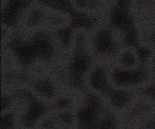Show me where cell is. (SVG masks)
Instances as JSON below:
<instances>
[{"label": "cell", "mask_w": 155, "mask_h": 129, "mask_svg": "<svg viewBox=\"0 0 155 129\" xmlns=\"http://www.w3.org/2000/svg\"><path fill=\"white\" fill-rule=\"evenodd\" d=\"M148 108V107L146 106L145 105H139L134 108L130 115L131 117L137 116L138 114L145 111Z\"/></svg>", "instance_id": "cell-12"}, {"label": "cell", "mask_w": 155, "mask_h": 129, "mask_svg": "<svg viewBox=\"0 0 155 129\" xmlns=\"http://www.w3.org/2000/svg\"><path fill=\"white\" fill-rule=\"evenodd\" d=\"M131 53L128 52L120 55L118 58H120L121 63L124 65L130 67L134 63L133 56Z\"/></svg>", "instance_id": "cell-10"}, {"label": "cell", "mask_w": 155, "mask_h": 129, "mask_svg": "<svg viewBox=\"0 0 155 129\" xmlns=\"http://www.w3.org/2000/svg\"><path fill=\"white\" fill-rule=\"evenodd\" d=\"M115 125V120L113 117L106 116L100 124V129H114Z\"/></svg>", "instance_id": "cell-9"}, {"label": "cell", "mask_w": 155, "mask_h": 129, "mask_svg": "<svg viewBox=\"0 0 155 129\" xmlns=\"http://www.w3.org/2000/svg\"><path fill=\"white\" fill-rule=\"evenodd\" d=\"M113 77L115 82L120 85L134 84V72L130 73L127 71L117 69L114 73Z\"/></svg>", "instance_id": "cell-5"}, {"label": "cell", "mask_w": 155, "mask_h": 129, "mask_svg": "<svg viewBox=\"0 0 155 129\" xmlns=\"http://www.w3.org/2000/svg\"><path fill=\"white\" fill-rule=\"evenodd\" d=\"M79 129H100V124L98 121L84 124H80Z\"/></svg>", "instance_id": "cell-13"}, {"label": "cell", "mask_w": 155, "mask_h": 129, "mask_svg": "<svg viewBox=\"0 0 155 129\" xmlns=\"http://www.w3.org/2000/svg\"><path fill=\"white\" fill-rule=\"evenodd\" d=\"M37 89L45 96L50 97L55 93L54 88L49 82L46 81H42L38 83L36 85Z\"/></svg>", "instance_id": "cell-7"}, {"label": "cell", "mask_w": 155, "mask_h": 129, "mask_svg": "<svg viewBox=\"0 0 155 129\" xmlns=\"http://www.w3.org/2000/svg\"><path fill=\"white\" fill-rule=\"evenodd\" d=\"M91 82L95 89L101 91H106L107 84L105 72L103 69L98 68L94 70L91 76Z\"/></svg>", "instance_id": "cell-4"}, {"label": "cell", "mask_w": 155, "mask_h": 129, "mask_svg": "<svg viewBox=\"0 0 155 129\" xmlns=\"http://www.w3.org/2000/svg\"><path fill=\"white\" fill-rule=\"evenodd\" d=\"M70 102L67 99L63 98L60 99L57 103L58 107L61 108L67 107L69 105Z\"/></svg>", "instance_id": "cell-15"}, {"label": "cell", "mask_w": 155, "mask_h": 129, "mask_svg": "<svg viewBox=\"0 0 155 129\" xmlns=\"http://www.w3.org/2000/svg\"><path fill=\"white\" fill-rule=\"evenodd\" d=\"M113 32L109 28L100 30L92 40V46L98 55L107 57L114 54L116 45Z\"/></svg>", "instance_id": "cell-1"}, {"label": "cell", "mask_w": 155, "mask_h": 129, "mask_svg": "<svg viewBox=\"0 0 155 129\" xmlns=\"http://www.w3.org/2000/svg\"><path fill=\"white\" fill-rule=\"evenodd\" d=\"M13 127L14 119L12 114H8L2 118L1 129H12Z\"/></svg>", "instance_id": "cell-8"}, {"label": "cell", "mask_w": 155, "mask_h": 129, "mask_svg": "<svg viewBox=\"0 0 155 129\" xmlns=\"http://www.w3.org/2000/svg\"><path fill=\"white\" fill-rule=\"evenodd\" d=\"M53 122L51 121H47L43 123V127L46 129H50L52 127Z\"/></svg>", "instance_id": "cell-17"}, {"label": "cell", "mask_w": 155, "mask_h": 129, "mask_svg": "<svg viewBox=\"0 0 155 129\" xmlns=\"http://www.w3.org/2000/svg\"><path fill=\"white\" fill-rule=\"evenodd\" d=\"M61 118L62 121L67 123H70L72 120L71 117L69 114H64Z\"/></svg>", "instance_id": "cell-16"}, {"label": "cell", "mask_w": 155, "mask_h": 129, "mask_svg": "<svg viewBox=\"0 0 155 129\" xmlns=\"http://www.w3.org/2000/svg\"><path fill=\"white\" fill-rule=\"evenodd\" d=\"M11 100L7 96H2L1 98V109L3 111L6 109L10 103Z\"/></svg>", "instance_id": "cell-14"}, {"label": "cell", "mask_w": 155, "mask_h": 129, "mask_svg": "<svg viewBox=\"0 0 155 129\" xmlns=\"http://www.w3.org/2000/svg\"><path fill=\"white\" fill-rule=\"evenodd\" d=\"M15 97L31 102L36 99L31 93L25 90H18L15 93Z\"/></svg>", "instance_id": "cell-11"}, {"label": "cell", "mask_w": 155, "mask_h": 129, "mask_svg": "<svg viewBox=\"0 0 155 129\" xmlns=\"http://www.w3.org/2000/svg\"><path fill=\"white\" fill-rule=\"evenodd\" d=\"M152 126L153 129H155V122L152 124Z\"/></svg>", "instance_id": "cell-19"}, {"label": "cell", "mask_w": 155, "mask_h": 129, "mask_svg": "<svg viewBox=\"0 0 155 129\" xmlns=\"http://www.w3.org/2000/svg\"><path fill=\"white\" fill-rule=\"evenodd\" d=\"M109 95L113 104L116 106H122L128 102L129 97L126 92L118 90H111Z\"/></svg>", "instance_id": "cell-6"}, {"label": "cell", "mask_w": 155, "mask_h": 129, "mask_svg": "<svg viewBox=\"0 0 155 129\" xmlns=\"http://www.w3.org/2000/svg\"><path fill=\"white\" fill-rule=\"evenodd\" d=\"M30 103L27 113L22 118L23 124L28 127L35 125L38 119L47 110L46 107L37 99Z\"/></svg>", "instance_id": "cell-2"}, {"label": "cell", "mask_w": 155, "mask_h": 129, "mask_svg": "<svg viewBox=\"0 0 155 129\" xmlns=\"http://www.w3.org/2000/svg\"><path fill=\"white\" fill-rule=\"evenodd\" d=\"M91 56L85 52L80 51L72 66V76H81L88 69L91 62Z\"/></svg>", "instance_id": "cell-3"}, {"label": "cell", "mask_w": 155, "mask_h": 129, "mask_svg": "<svg viewBox=\"0 0 155 129\" xmlns=\"http://www.w3.org/2000/svg\"><path fill=\"white\" fill-rule=\"evenodd\" d=\"M149 94L152 95L155 101V88H152L150 90V91Z\"/></svg>", "instance_id": "cell-18"}]
</instances>
